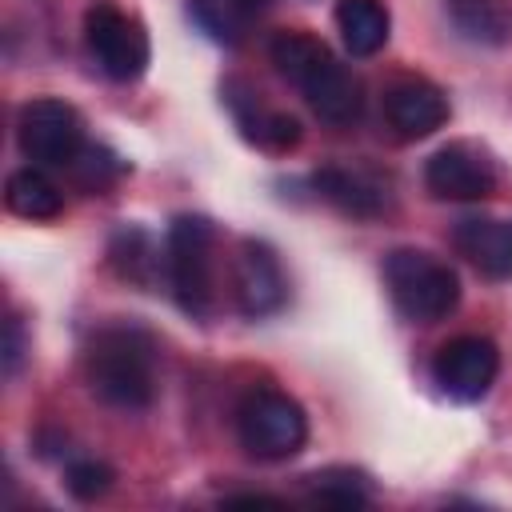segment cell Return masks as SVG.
Masks as SVG:
<instances>
[{
	"label": "cell",
	"instance_id": "1",
	"mask_svg": "<svg viewBox=\"0 0 512 512\" xmlns=\"http://www.w3.org/2000/svg\"><path fill=\"white\" fill-rule=\"evenodd\" d=\"M88 388L124 412H140L156 396V344L144 328L112 324L100 328L84 348Z\"/></svg>",
	"mask_w": 512,
	"mask_h": 512
},
{
	"label": "cell",
	"instance_id": "2",
	"mask_svg": "<svg viewBox=\"0 0 512 512\" xmlns=\"http://www.w3.org/2000/svg\"><path fill=\"white\" fill-rule=\"evenodd\" d=\"M384 284L392 292V304L416 324H436L460 304V276L452 272V264H444L420 248L388 252Z\"/></svg>",
	"mask_w": 512,
	"mask_h": 512
},
{
	"label": "cell",
	"instance_id": "3",
	"mask_svg": "<svg viewBox=\"0 0 512 512\" xmlns=\"http://www.w3.org/2000/svg\"><path fill=\"white\" fill-rule=\"evenodd\" d=\"M212 244L216 232L204 216H176L168 224V240H164V268H168V284L176 304L188 316H208L216 288H212Z\"/></svg>",
	"mask_w": 512,
	"mask_h": 512
},
{
	"label": "cell",
	"instance_id": "4",
	"mask_svg": "<svg viewBox=\"0 0 512 512\" xmlns=\"http://www.w3.org/2000/svg\"><path fill=\"white\" fill-rule=\"evenodd\" d=\"M236 436L256 460H288L308 440V416L288 392L256 388L236 408Z\"/></svg>",
	"mask_w": 512,
	"mask_h": 512
},
{
	"label": "cell",
	"instance_id": "5",
	"mask_svg": "<svg viewBox=\"0 0 512 512\" xmlns=\"http://www.w3.org/2000/svg\"><path fill=\"white\" fill-rule=\"evenodd\" d=\"M84 36H88V48L108 80L128 84V80L144 76L152 52H148V32L136 16L120 12L108 0H96L84 16Z\"/></svg>",
	"mask_w": 512,
	"mask_h": 512
},
{
	"label": "cell",
	"instance_id": "6",
	"mask_svg": "<svg viewBox=\"0 0 512 512\" xmlns=\"http://www.w3.org/2000/svg\"><path fill=\"white\" fill-rule=\"evenodd\" d=\"M16 136H20V152L28 160L64 168L84 148V120L72 104L56 100V96H40V100L20 108Z\"/></svg>",
	"mask_w": 512,
	"mask_h": 512
},
{
	"label": "cell",
	"instance_id": "7",
	"mask_svg": "<svg viewBox=\"0 0 512 512\" xmlns=\"http://www.w3.org/2000/svg\"><path fill=\"white\" fill-rule=\"evenodd\" d=\"M496 372H500V352L488 336H456L432 360V380L440 384L444 396L460 404L480 400L492 388Z\"/></svg>",
	"mask_w": 512,
	"mask_h": 512
},
{
	"label": "cell",
	"instance_id": "8",
	"mask_svg": "<svg viewBox=\"0 0 512 512\" xmlns=\"http://www.w3.org/2000/svg\"><path fill=\"white\" fill-rule=\"evenodd\" d=\"M424 184L436 200H488L496 192V164L484 148L456 140L428 156Z\"/></svg>",
	"mask_w": 512,
	"mask_h": 512
},
{
	"label": "cell",
	"instance_id": "9",
	"mask_svg": "<svg viewBox=\"0 0 512 512\" xmlns=\"http://www.w3.org/2000/svg\"><path fill=\"white\" fill-rule=\"evenodd\" d=\"M232 296H236V308L252 320L284 308L288 280H284V268L268 244H260V240L240 244L236 260H232Z\"/></svg>",
	"mask_w": 512,
	"mask_h": 512
},
{
	"label": "cell",
	"instance_id": "10",
	"mask_svg": "<svg viewBox=\"0 0 512 512\" xmlns=\"http://www.w3.org/2000/svg\"><path fill=\"white\" fill-rule=\"evenodd\" d=\"M384 116L396 128V136L424 140L436 128H444V120H448V96L432 80L408 76V80H396L384 92Z\"/></svg>",
	"mask_w": 512,
	"mask_h": 512
},
{
	"label": "cell",
	"instance_id": "11",
	"mask_svg": "<svg viewBox=\"0 0 512 512\" xmlns=\"http://www.w3.org/2000/svg\"><path fill=\"white\" fill-rule=\"evenodd\" d=\"M300 92L304 100L312 104V112L324 120V124H352L360 116V80L336 60V56H324L304 80H300Z\"/></svg>",
	"mask_w": 512,
	"mask_h": 512
},
{
	"label": "cell",
	"instance_id": "12",
	"mask_svg": "<svg viewBox=\"0 0 512 512\" xmlns=\"http://www.w3.org/2000/svg\"><path fill=\"white\" fill-rule=\"evenodd\" d=\"M460 256L488 280H508L512 276V224L492 220V216H468L452 232Z\"/></svg>",
	"mask_w": 512,
	"mask_h": 512
},
{
	"label": "cell",
	"instance_id": "13",
	"mask_svg": "<svg viewBox=\"0 0 512 512\" xmlns=\"http://www.w3.org/2000/svg\"><path fill=\"white\" fill-rule=\"evenodd\" d=\"M312 188L320 200H328L332 208H340L344 216H356V220H372L384 212V192L376 180L360 176V172H348V168H316L312 172Z\"/></svg>",
	"mask_w": 512,
	"mask_h": 512
},
{
	"label": "cell",
	"instance_id": "14",
	"mask_svg": "<svg viewBox=\"0 0 512 512\" xmlns=\"http://www.w3.org/2000/svg\"><path fill=\"white\" fill-rule=\"evenodd\" d=\"M272 0H188L192 20L220 44H240Z\"/></svg>",
	"mask_w": 512,
	"mask_h": 512
},
{
	"label": "cell",
	"instance_id": "15",
	"mask_svg": "<svg viewBox=\"0 0 512 512\" xmlns=\"http://www.w3.org/2000/svg\"><path fill=\"white\" fill-rule=\"evenodd\" d=\"M336 28L352 56H376L388 44V8L380 0H336Z\"/></svg>",
	"mask_w": 512,
	"mask_h": 512
},
{
	"label": "cell",
	"instance_id": "16",
	"mask_svg": "<svg viewBox=\"0 0 512 512\" xmlns=\"http://www.w3.org/2000/svg\"><path fill=\"white\" fill-rule=\"evenodd\" d=\"M4 204H8L16 216H24V220H56V216L64 212L60 188H56L44 172H36V168H20V172L8 176V184H4Z\"/></svg>",
	"mask_w": 512,
	"mask_h": 512
},
{
	"label": "cell",
	"instance_id": "17",
	"mask_svg": "<svg viewBox=\"0 0 512 512\" xmlns=\"http://www.w3.org/2000/svg\"><path fill=\"white\" fill-rule=\"evenodd\" d=\"M108 260L116 268L120 280H132L140 288H148L156 280V268H160V256H156V244L144 228H132L124 224L112 240H108Z\"/></svg>",
	"mask_w": 512,
	"mask_h": 512
},
{
	"label": "cell",
	"instance_id": "18",
	"mask_svg": "<svg viewBox=\"0 0 512 512\" xmlns=\"http://www.w3.org/2000/svg\"><path fill=\"white\" fill-rule=\"evenodd\" d=\"M448 16L476 44H504L508 36L504 0H448Z\"/></svg>",
	"mask_w": 512,
	"mask_h": 512
},
{
	"label": "cell",
	"instance_id": "19",
	"mask_svg": "<svg viewBox=\"0 0 512 512\" xmlns=\"http://www.w3.org/2000/svg\"><path fill=\"white\" fill-rule=\"evenodd\" d=\"M268 56H272L276 72H280L288 84L300 88V80H304L324 56H332V52H328L324 40H316V36H308V32H280V36L272 40Z\"/></svg>",
	"mask_w": 512,
	"mask_h": 512
},
{
	"label": "cell",
	"instance_id": "20",
	"mask_svg": "<svg viewBox=\"0 0 512 512\" xmlns=\"http://www.w3.org/2000/svg\"><path fill=\"white\" fill-rule=\"evenodd\" d=\"M308 496L328 508H364L372 500L368 476L356 468H324L308 476Z\"/></svg>",
	"mask_w": 512,
	"mask_h": 512
},
{
	"label": "cell",
	"instance_id": "21",
	"mask_svg": "<svg viewBox=\"0 0 512 512\" xmlns=\"http://www.w3.org/2000/svg\"><path fill=\"white\" fill-rule=\"evenodd\" d=\"M300 136H304L300 132V120L288 116V112H272V108H264L256 116V124L248 128V140L260 144V148H268V152H292L300 144Z\"/></svg>",
	"mask_w": 512,
	"mask_h": 512
},
{
	"label": "cell",
	"instance_id": "22",
	"mask_svg": "<svg viewBox=\"0 0 512 512\" xmlns=\"http://www.w3.org/2000/svg\"><path fill=\"white\" fill-rule=\"evenodd\" d=\"M68 168L76 172L80 188H88V192H104V188L124 172V164H120L108 148H96V144H84V148H80V156H76Z\"/></svg>",
	"mask_w": 512,
	"mask_h": 512
},
{
	"label": "cell",
	"instance_id": "23",
	"mask_svg": "<svg viewBox=\"0 0 512 512\" xmlns=\"http://www.w3.org/2000/svg\"><path fill=\"white\" fill-rule=\"evenodd\" d=\"M112 468L100 464V460H76L64 468V488L76 496V500H100L108 488H112Z\"/></svg>",
	"mask_w": 512,
	"mask_h": 512
},
{
	"label": "cell",
	"instance_id": "24",
	"mask_svg": "<svg viewBox=\"0 0 512 512\" xmlns=\"http://www.w3.org/2000/svg\"><path fill=\"white\" fill-rule=\"evenodd\" d=\"M20 360H24V324L16 316H8V324H4V376H16Z\"/></svg>",
	"mask_w": 512,
	"mask_h": 512
},
{
	"label": "cell",
	"instance_id": "25",
	"mask_svg": "<svg viewBox=\"0 0 512 512\" xmlns=\"http://www.w3.org/2000/svg\"><path fill=\"white\" fill-rule=\"evenodd\" d=\"M224 504H232V508H256V504H284L280 496H264V492H244V496H228Z\"/></svg>",
	"mask_w": 512,
	"mask_h": 512
}]
</instances>
